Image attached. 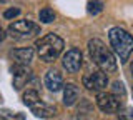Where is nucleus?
I'll list each match as a JSON object with an SVG mask.
<instances>
[{
  "label": "nucleus",
  "instance_id": "nucleus-16",
  "mask_svg": "<svg viewBox=\"0 0 133 120\" xmlns=\"http://www.w3.org/2000/svg\"><path fill=\"white\" fill-rule=\"evenodd\" d=\"M87 10H88L90 15H98L103 10V2L102 0H90L88 5H87Z\"/></svg>",
  "mask_w": 133,
  "mask_h": 120
},
{
  "label": "nucleus",
  "instance_id": "nucleus-21",
  "mask_svg": "<svg viewBox=\"0 0 133 120\" xmlns=\"http://www.w3.org/2000/svg\"><path fill=\"white\" fill-rule=\"evenodd\" d=\"M130 70H131V75H133V62H131V65H130Z\"/></svg>",
  "mask_w": 133,
  "mask_h": 120
},
{
  "label": "nucleus",
  "instance_id": "nucleus-3",
  "mask_svg": "<svg viewBox=\"0 0 133 120\" xmlns=\"http://www.w3.org/2000/svg\"><path fill=\"white\" fill-rule=\"evenodd\" d=\"M108 40H110L113 52L118 55L120 62H127L133 52V37L123 28L113 27L108 32Z\"/></svg>",
  "mask_w": 133,
  "mask_h": 120
},
{
  "label": "nucleus",
  "instance_id": "nucleus-12",
  "mask_svg": "<svg viewBox=\"0 0 133 120\" xmlns=\"http://www.w3.org/2000/svg\"><path fill=\"white\" fill-rule=\"evenodd\" d=\"M78 95H80V92H78V87L75 84L63 85V103L66 107H72L78 100Z\"/></svg>",
  "mask_w": 133,
  "mask_h": 120
},
{
  "label": "nucleus",
  "instance_id": "nucleus-13",
  "mask_svg": "<svg viewBox=\"0 0 133 120\" xmlns=\"http://www.w3.org/2000/svg\"><path fill=\"white\" fill-rule=\"evenodd\" d=\"M0 118L2 120H25V115L20 112H12L8 109H2L0 110Z\"/></svg>",
  "mask_w": 133,
  "mask_h": 120
},
{
  "label": "nucleus",
  "instance_id": "nucleus-4",
  "mask_svg": "<svg viewBox=\"0 0 133 120\" xmlns=\"http://www.w3.org/2000/svg\"><path fill=\"white\" fill-rule=\"evenodd\" d=\"M8 34L10 37H14V39H30V37H35L40 34V25H37V23L30 22V20H18V22H14L10 23V27H8Z\"/></svg>",
  "mask_w": 133,
  "mask_h": 120
},
{
  "label": "nucleus",
  "instance_id": "nucleus-11",
  "mask_svg": "<svg viewBox=\"0 0 133 120\" xmlns=\"http://www.w3.org/2000/svg\"><path fill=\"white\" fill-rule=\"evenodd\" d=\"M10 57L15 65H28L33 59V48L25 47V48H15L10 52Z\"/></svg>",
  "mask_w": 133,
  "mask_h": 120
},
{
  "label": "nucleus",
  "instance_id": "nucleus-15",
  "mask_svg": "<svg viewBox=\"0 0 133 120\" xmlns=\"http://www.w3.org/2000/svg\"><path fill=\"white\" fill-rule=\"evenodd\" d=\"M38 18L42 23H52L55 20V12L52 9H48V7H45V9H42L38 12Z\"/></svg>",
  "mask_w": 133,
  "mask_h": 120
},
{
  "label": "nucleus",
  "instance_id": "nucleus-17",
  "mask_svg": "<svg viewBox=\"0 0 133 120\" xmlns=\"http://www.w3.org/2000/svg\"><path fill=\"white\" fill-rule=\"evenodd\" d=\"M111 93L118 95V97L125 98V87L122 82H113V87H111Z\"/></svg>",
  "mask_w": 133,
  "mask_h": 120
},
{
  "label": "nucleus",
  "instance_id": "nucleus-2",
  "mask_svg": "<svg viewBox=\"0 0 133 120\" xmlns=\"http://www.w3.org/2000/svg\"><path fill=\"white\" fill-rule=\"evenodd\" d=\"M63 47H65L63 39L55 34H48L35 42V48H37V53H38L40 60L47 62V64L55 60L63 52Z\"/></svg>",
  "mask_w": 133,
  "mask_h": 120
},
{
  "label": "nucleus",
  "instance_id": "nucleus-6",
  "mask_svg": "<svg viewBox=\"0 0 133 120\" xmlns=\"http://www.w3.org/2000/svg\"><path fill=\"white\" fill-rule=\"evenodd\" d=\"M83 85L91 92H103L108 85V77L105 72L98 70V72H90L83 77Z\"/></svg>",
  "mask_w": 133,
  "mask_h": 120
},
{
  "label": "nucleus",
  "instance_id": "nucleus-7",
  "mask_svg": "<svg viewBox=\"0 0 133 120\" xmlns=\"http://www.w3.org/2000/svg\"><path fill=\"white\" fill-rule=\"evenodd\" d=\"M62 65L68 73H77L82 68V52L78 48H70L62 57Z\"/></svg>",
  "mask_w": 133,
  "mask_h": 120
},
{
  "label": "nucleus",
  "instance_id": "nucleus-19",
  "mask_svg": "<svg viewBox=\"0 0 133 120\" xmlns=\"http://www.w3.org/2000/svg\"><path fill=\"white\" fill-rule=\"evenodd\" d=\"M18 14H20L18 9H8V10L3 12V17H5V18H14V17H17Z\"/></svg>",
  "mask_w": 133,
  "mask_h": 120
},
{
  "label": "nucleus",
  "instance_id": "nucleus-9",
  "mask_svg": "<svg viewBox=\"0 0 133 120\" xmlns=\"http://www.w3.org/2000/svg\"><path fill=\"white\" fill-rule=\"evenodd\" d=\"M28 109L32 110V113L35 115V117H38V118H50V117H55L57 115V109L55 107H52V105H48V103H45V102H35L33 105H30Z\"/></svg>",
  "mask_w": 133,
  "mask_h": 120
},
{
  "label": "nucleus",
  "instance_id": "nucleus-8",
  "mask_svg": "<svg viewBox=\"0 0 133 120\" xmlns=\"http://www.w3.org/2000/svg\"><path fill=\"white\" fill-rule=\"evenodd\" d=\"M12 72H14V89L15 90L23 89L32 78V70L27 65H14Z\"/></svg>",
  "mask_w": 133,
  "mask_h": 120
},
{
  "label": "nucleus",
  "instance_id": "nucleus-14",
  "mask_svg": "<svg viewBox=\"0 0 133 120\" xmlns=\"http://www.w3.org/2000/svg\"><path fill=\"white\" fill-rule=\"evenodd\" d=\"M22 100H23V103H25L27 107H30V105H33L35 102L40 100V95H38V92H37V90H27V92L22 95Z\"/></svg>",
  "mask_w": 133,
  "mask_h": 120
},
{
  "label": "nucleus",
  "instance_id": "nucleus-10",
  "mask_svg": "<svg viewBox=\"0 0 133 120\" xmlns=\"http://www.w3.org/2000/svg\"><path fill=\"white\" fill-rule=\"evenodd\" d=\"M45 87L50 90V92H58V90L63 89V77L58 70L52 68L47 72L45 75Z\"/></svg>",
  "mask_w": 133,
  "mask_h": 120
},
{
  "label": "nucleus",
  "instance_id": "nucleus-1",
  "mask_svg": "<svg viewBox=\"0 0 133 120\" xmlns=\"http://www.w3.org/2000/svg\"><path fill=\"white\" fill-rule=\"evenodd\" d=\"M88 53L93 64L105 73H113L116 70V60L113 53L107 48V45L100 39H91L88 42Z\"/></svg>",
  "mask_w": 133,
  "mask_h": 120
},
{
  "label": "nucleus",
  "instance_id": "nucleus-5",
  "mask_svg": "<svg viewBox=\"0 0 133 120\" xmlns=\"http://www.w3.org/2000/svg\"><path fill=\"white\" fill-rule=\"evenodd\" d=\"M123 98L111 92H98L97 95V105L103 113H116L122 109Z\"/></svg>",
  "mask_w": 133,
  "mask_h": 120
},
{
  "label": "nucleus",
  "instance_id": "nucleus-20",
  "mask_svg": "<svg viewBox=\"0 0 133 120\" xmlns=\"http://www.w3.org/2000/svg\"><path fill=\"white\" fill-rule=\"evenodd\" d=\"M3 39H5V32H3V28L0 27V42H2Z\"/></svg>",
  "mask_w": 133,
  "mask_h": 120
},
{
  "label": "nucleus",
  "instance_id": "nucleus-18",
  "mask_svg": "<svg viewBox=\"0 0 133 120\" xmlns=\"http://www.w3.org/2000/svg\"><path fill=\"white\" fill-rule=\"evenodd\" d=\"M118 120H133V110H131V109H123V110H120Z\"/></svg>",
  "mask_w": 133,
  "mask_h": 120
}]
</instances>
